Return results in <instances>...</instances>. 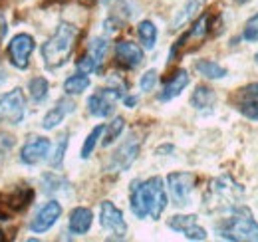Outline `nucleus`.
<instances>
[{
  "label": "nucleus",
  "mask_w": 258,
  "mask_h": 242,
  "mask_svg": "<svg viewBox=\"0 0 258 242\" xmlns=\"http://www.w3.org/2000/svg\"><path fill=\"white\" fill-rule=\"evenodd\" d=\"M66 147H68V133H62V135H60V139H58V143H56L54 155L50 157V165H52L54 169H58V167L62 165L64 155H66Z\"/></svg>",
  "instance_id": "30"
},
{
  "label": "nucleus",
  "mask_w": 258,
  "mask_h": 242,
  "mask_svg": "<svg viewBox=\"0 0 258 242\" xmlns=\"http://www.w3.org/2000/svg\"><path fill=\"white\" fill-rule=\"evenodd\" d=\"M234 2H236V4H246L248 0H234Z\"/></svg>",
  "instance_id": "37"
},
{
  "label": "nucleus",
  "mask_w": 258,
  "mask_h": 242,
  "mask_svg": "<svg viewBox=\"0 0 258 242\" xmlns=\"http://www.w3.org/2000/svg\"><path fill=\"white\" fill-rule=\"evenodd\" d=\"M99 2H101V4H111L113 0H99Z\"/></svg>",
  "instance_id": "36"
},
{
  "label": "nucleus",
  "mask_w": 258,
  "mask_h": 242,
  "mask_svg": "<svg viewBox=\"0 0 258 242\" xmlns=\"http://www.w3.org/2000/svg\"><path fill=\"white\" fill-rule=\"evenodd\" d=\"M50 141L46 137H34L28 143H24L22 151H20V161L24 165H38L40 161H44L50 155Z\"/></svg>",
  "instance_id": "15"
},
{
  "label": "nucleus",
  "mask_w": 258,
  "mask_h": 242,
  "mask_svg": "<svg viewBox=\"0 0 258 242\" xmlns=\"http://www.w3.org/2000/svg\"><path fill=\"white\" fill-rule=\"evenodd\" d=\"M123 95V91H119L117 88H103V90L96 91L94 95H90L88 99V111L94 115V117H109L113 111H115V103L117 99Z\"/></svg>",
  "instance_id": "8"
},
{
  "label": "nucleus",
  "mask_w": 258,
  "mask_h": 242,
  "mask_svg": "<svg viewBox=\"0 0 258 242\" xmlns=\"http://www.w3.org/2000/svg\"><path fill=\"white\" fill-rule=\"evenodd\" d=\"M78 28L74 24L62 22L56 32L52 34V38L42 46V60L50 70L62 68L66 62L70 60L76 42H78Z\"/></svg>",
  "instance_id": "3"
},
{
  "label": "nucleus",
  "mask_w": 258,
  "mask_h": 242,
  "mask_svg": "<svg viewBox=\"0 0 258 242\" xmlns=\"http://www.w3.org/2000/svg\"><path fill=\"white\" fill-rule=\"evenodd\" d=\"M167 203L169 199L161 177H151L147 181L131 185V211L137 218L151 216L153 220H157L165 211Z\"/></svg>",
  "instance_id": "2"
},
{
  "label": "nucleus",
  "mask_w": 258,
  "mask_h": 242,
  "mask_svg": "<svg viewBox=\"0 0 258 242\" xmlns=\"http://www.w3.org/2000/svg\"><path fill=\"white\" fill-rule=\"evenodd\" d=\"M88 88H90V78L86 74H82V72L70 76L64 82V90L70 95H80V93H84Z\"/></svg>",
  "instance_id": "23"
},
{
  "label": "nucleus",
  "mask_w": 258,
  "mask_h": 242,
  "mask_svg": "<svg viewBox=\"0 0 258 242\" xmlns=\"http://www.w3.org/2000/svg\"><path fill=\"white\" fill-rule=\"evenodd\" d=\"M189 86V72L187 70H177L163 86L161 93H159V101H171L177 95H181V91Z\"/></svg>",
  "instance_id": "16"
},
{
  "label": "nucleus",
  "mask_w": 258,
  "mask_h": 242,
  "mask_svg": "<svg viewBox=\"0 0 258 242\" xmlns=\"http://www.w3.org/2000/svg\"><path fill=\"white\" fill-rule=\"evenodd\" d=\"M242 38H244L246 42H250V44L258 42V12L254 14V16H250V18L246 20V24H244V32H242Z\"/></svg>",
  "instance_id": "31"
},
{
  "label": "nucleus",
  "mask_w": 258,
  "mask_h": 242,
  "mask_svg": "<svg viewBox=\"0 0 258 242\" xmlns=\"http://www.w3.org/2000/svg\"><path fill=\"white\" fill-rule=\"evenodd\" d=\"M183 234H185V238H189V240H205V238H207V230H205L203 226H199L197 222H195L193 226H189Z\"/></svg>",
  "instance_id": "34"
},
{
  "label": "nucleus",
  "mask_w": 258,
  "mask_h": 242,
  "mask_svg": "<svg viewBox=\"0 0 258 242\" xmlns=\"http://www.w3.org/2000/svg\"><path fill=\"white\" fill-rule=\"evenodd\" d=\"M94 222V214L86 207H78L70 212V220H68V228L72 234H86L92 228Z\"/></svg>",
  "instance_id": "18"
},
{
  "label": "nucleus",
  "mask_w": 258,
  "mask_h": 242,
  "mask_svg": "<svg viewBox=\"0 0 258 242\" xmlns=\"http://www.w3.org/2000/svg\"><path fill=\"white\" fill-rule=\"evenodd\" d=\"M123 101H125V105H127V107H133V105L137 103V97H133V95H127V97H123Z\"/></svg>",
  "instance_id": "35"
},
{
  "label": "nucleus",
  "mask_w": 258,
  "mask_h": 242,
  "mask_svg": "<svg viewBox=\"0 0 258 242\" xmlns=\"http://www.w3.org/2000/svg\"><path fill=\"white\" fill-rule=\"evenodd\" d=\"M88 54L94 58V62L97 64V70H101V64L107 56V40L105 38H92L88 44Z\"/></svg>",
  "instance_id": "25"
},
{
  "label": "nucleus",
  "mask_w": 258,
  "mask_h": 242,
  "mask_svg": "<svg viewBox=\"0 0 258 242\" xmlns=\"http://www.w3.org/2000/svg\"><path fill=\"white\" fill-rule=\"evenodd\" d=\"M74 109H76V103H74L70 97H62V99H58V103L54 105V109H50V111L44 115V119H42V127H44L46 131H50V129H54V127H58V125L66 119V115H68V113H72Z\"/></svg>",
  "instance_id": "17"
},
{
  "label": "nucleus",
  "mask_w": 258,
  "mask_h": 242,
  "mask_svg": "<svg viewBox=\"0 0 258 242\" xmlns=\"http://www.w3.org/2000/svg\"><path fill=\"white\" fill-rule=\"evenodd\" d=\"M60 216H62V205L58 201H50V203H46L40 211L36 212V216H34L32 222H30V230L42 234V232L50 230L58 222Z\"/></svg>",
  "instance_id": "13"
},
{
  "label": "nucleus",
  "mask_w": 258,
  "mask_h": 242,
  "mask_svg": "<svg viewBox=\"0 0 258 242\" xmlns=\"http://www.w3.org/2000/svg\"><path fill=\"white\" fill-rule=\"evenodd\" d=\"M234 107L250 121H258V82L246 84L236 91Z\"/></svg>",
  "instance_id": "12"
},
{
  "label": "nucleus",
  "mask_w": 258,
  "mask_h": 242,
  "mask_svg": "<svg viewBox=\"0 0 258 242\" xmlns=\"http://www.w3.org/2000/svg\"><path fill=\"white\" fill-rule=\"evenodd\" d=\"M215 101H217V93L207 86H197L191 95V105L197 111H203V113H209L213 109Z\"/></svg>",
  "instance_id": "19"
},
{
  "label": "nucleus",
  "mask_w": 258,
  "mask_h": 242,
  "mask_svg": "<svg viewBox=\"0 0 258 242\" xmlns=\"http://www.w3.org/2000/svg\"><path fill=\"white\" fill-rule=\"evenodd\" d=\"M254 62H256V64H258V52H256V56H254Z\"/></svg>",
  "instance_id": "38"
},
{
  "label": "nucleus",
  "mask_w": 258,
  "mask_h": 242,
  "mask_svg": "<svg viewBox=\"0 0 258 242\" xmlns=\"http://www.w3.org/2000/svg\"><path fill=\"white\" fill-rule=\"evenodd\" d=\"M28 91H30V97H32L34 103H42L46 101L48 97V91H50V84L46 78L38 76V78H32L30 84H28Z\"/></svg>",
  "instance_id": "24"
},
{
  "label": "nucleus",
  "mask_w": 258,
  "mask_h": 242,
  "mask_svg": "<svg viewBox=\"0 0 258 242\" xmlns=\"http://www.w3.org/2000/svg\"><path fill=\"white\" fill-rule=\"evenodd\" d=\"M115 60L119 62L123 68H139L145 56H143V50L135 44V42H129V40H121L115 44Z\"/></svg>",
  "instance_id": "14"
},
{
  "label": "nucleus",
  "mask_w": 258,
  "mask_h": 242,
  "mask_svg": "<svg viewBox=\"0 0 258 242\" xmlns=\"http://www.w3.org/2000/svg\"><path fill=\"white\" fill-rule=\"evenodd\" d=\"M209 24H211V16L205 14L201 16L197 22L193 24V28L185 34V38H193V40H203L207 34H209Z\"/></svg>",
  "instance_id": "29"
},
{
  "label": "nucleus",
  "mask_w": 258,
  "mask_h": 242,
  "mask_svg": "<svg viewBox=\"0 0 258 242\" xmlns=\"http://www.w3.org/2000/svg\"><path fill=\"white\" fill-rule=\"evenodd\" d=\"M34 48H36V44H34V38L30 34H16L8 44V60L14 68L26 70L30 64Z\"/></svg>",
  "instance_id": "9"
},
{
  "label": "nucleus",
  "mask_w": 258,
  "mask_h": 242,
  "mask_svg": "<svg viewBox=\"0 0 258 242\" xmlns=\"http://www.w3.org/2000/svg\"><path fill=\"white\" fill-rule=\"evenodd\" d=\"M24 113H26V99L22 90L16 88L0 97V123L18 125L24 119Z\"/></svg>",
  "instance_id": "6"
},
{
  "label": "nucleus",
  "mask_w": 258,
  "mask_h": 242,
  "mask_svg": "<svg viewBox=\"0 0 258 242\" xmlns=\"http://www.w3.org/2000/svg\"><path fill=\"white\" fill-rule=\"evenodd\" d=\"M123 127H125V119L123 117H115L111 123H107V127L103 129V141H101V145L103 147H109L123 133Z\"/></svg>",
  "instance_id": "26"
},
{
  "label": "nucleus",
  "mask_w": 258,
  "mask_h": 242,
  "mask_svg": "<svg viewBox=\"0 0 258 242\" xmlns=\"http://www.w3.org/2000/svg\"><path fill=\"white\" fill-rule=\"evenodd\" d=\"M103 125H97V127H94L92 129V133L86 137V141H84V147H82V159H88L92 153H94V149H96L97 145V139H101V135H103Z\"/></svg>",
  "instance_id": "28"
},
{
  "label": "nucleus",
  "mask_w": 258,
  "mask_h": 242,
  "mask_svg": "<svg viewBox=\"0 0 258 242\" xmlns=\"http://www.w3.org/2000/svg\"><path fill=\"white\" fill-rule=\"evenodd\" d=\"M137 36H139L143 48H147V50H153V48H155V44H157V28H155V24H153L151 20L139 22V26H137Z\"/></svg>",
  "instance_id": "22"
},
{
  "label": "nucleus",
  "mask_w": 258,
  "mask_h": 242,
  "mask_svg": "<svg viewBox=\"0 0 258 242\" xmlns=\"http://www.w3.org/2000/svg\"><path fill=\"white\" fill-rule=\"evenodd\" d=\"M195 179L193 173L187 171H179V173H171L167 177V187H169V195L173 205L177 207H187L191 203V195L195 191Z\"/></svg>",
  "instance_id": "5"
},
{
  "label": "nucleus",
  "mask_w": 258,
  "mask_h": 242,
  "mask_svg": "<svg viewBox=\"0 0 258 242\" xmlns=\"http://www.w3.org/2000/svg\"><path fill=\"white\" fill-rule=\"evenodd\" d=\"M139 147H141V141L135 137V135H129L127 141H123L109 159V171L113 173H121V171H127L129 167L135 163L137 155H139Z\"/></svg>",
  "instance_id": "10"
},
{
  "label": "nucleus",
  "mask_w": 258,
  "mask_h": 242,
  "mask_svg": "<svg viewBox=\"0 0 258 242\" xmlns=\"http://www.w3.org/2000/svg\"><path fill=\"white\" fill-rule=\"evenodd\" d=\"M244 189L234 181L232 177L223 175L211 181L209 191L203 199L209 212H226V214H250L248 209L242 205Z\"/></svg>",
  "instance_id": "1"
},
{
  "label": "nucleus",
  "mask_w": 258,
  "mask_h": 242,
  "mask_svg": "<svg viewBox=\"0 0 258 242\" xmlns=\"http://www.w3.org/2000/svg\"><path fill=\"white\" fill-rule=\"evenodd\" d=\"M195 222H197V216L195 214H177V216H171L167 220L169 228L175 230V232H185L189 226H193Z\"/></svg>",
  "instance_id": "27"
},
{
  "label": "nucleus",
  "mask_w": 258,
  "mask_h": 242,
  "mask_svg": "<svg viewBox=\"0 0 258 242\" xmlns=\"http://www.w3.org/2000/svg\"><path fill=\"white\" fill-rule=\"evenodd\" d=\"M78 72H82V74H92V72H99L97 70V64L94 62V58L90 56V54H86L82 60L78 62Z\"/></svg>",
  "instance_id": "33"
},
{
  "label": "nucleus",
  "mask_w": 258,
  "mask_h": 242,
  "mask_svg": "<svg viewBox=\"0 0 258 242\" xmlns=\"http://www.w3.org/2000/svg\"><path fill=\"white\" fill-rule=\"evenodd\" d=\"M99 224L107 232H111L117 238H123L127 232V224L123 218V212L119 211L111 201H103L99 207Z\"/></svg>",
  "instance_id": "11"
},
{
  "label": "nucleus",
  "mask_w": 258,
  "mask_h": 242,
  "mask_svg": "<svg viewBox=\"0 0 258 242\" xmlns=\"http://www.w3.org/2000/svg\"><path fill=\"white\" fill-rule=\"evenodd\" d=\"M203 4H205V0H187L185 2V6H183V10L177 14V18L173 20V28L177 30V28H181L183 24H187L191 18L197 16V12L203 8Z\"/></svg>",
  "instance_id": "21"
},
{
  "label": "nucleus",
  "mask_w": 258,
  "mask_h": 242,
  "mask_svg": "<svg viewBox=\"0 0 258 242\" xmlns=\"http://www.w3.org/2000/svg\"><path fill=\"white\" fill-rule=\"evenodd\" d=\"M34 199V191L30 187H18L0 197V220H10L12 214L22 212Z\"/></svg>",
  "instance_id": "7"
},
{
  "label": "nucleus",
  "mask_w": 258,
  "mask_h": 242,
  "mask_svg": "<svg viewBox=\"0 0 258 242\" xmlns=\"http://www.w3.org/2000/svg\"><path fill=\"white\" fill-rule=\"evenodd\" d=\"M195 68L207 80H223V78H226V74H228L226 68H223L221 64H217V62L213 60H199L195 64Z\"/></svg>",
  "instance_id": "20"
},
{
  "label": "nucleus",
  "mask_w": 258,
  "mask_h": 242,
  "mask_svg": "<svg viewBox=\"0 0 258 242\" xmlns=\"http://www.w3.org/2000/svg\"><path fill=\"white\" fill-rule=\"evenodd\" d=\"M155 84H157V70H149V72H145L143 76H141V80H139V88L141 91H151L155 88Z\"/></svg>",
  "instance_id": "32"
},
{
  "label": "nucleus",
  "mask_w": 258,
  "mask_h": 242,
  "mask_svg": "<svg viewBox=\"0 0 258 242\" xmlns=\"http://www.w3.org/2000/svg\"><path fill=\"white\" fill-rule=\"evenodd\" d=\"M217 234L230 242H258V222L252 214H230L215 226Z\"/></svg>",
  "instance_id": "4"
}]
</instances>
